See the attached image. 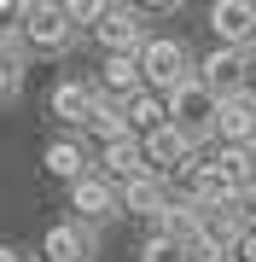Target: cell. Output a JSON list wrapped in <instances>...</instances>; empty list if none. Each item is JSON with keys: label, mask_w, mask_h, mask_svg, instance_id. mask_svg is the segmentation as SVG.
<instances>
[{"label": "cell", "mask_w": 256, "mask_h": 262, "mask_svg": "<svg viewBox=\"0 0 256 262\" xmlns=\"http://www.w3.org/2000/svg\"><path fill=\"white\" fill-rule=\"evenodd\" d=\"M140 76H146V94H163V99H169L175 88H187L192 76H198V64H192V53L180 47L175 35H152L140 47Z\"/></svg>", "instance_id": "1"}, {"label": "cell", "mask_w": 256, "mask_h": 262, "mask_svg": "<svg viewBox=\"0 0 256 262\" xmlns=\"http://www.w3.org/2000/svg\"><path fill=\"white\" fill-rule=\"evenodd\" d=\"M216 122H221V94H210L198 76H192L187 88H175V94H169V128H180L192 146L210 140V134H216Z\"/></svg>", "instance_id": "2"}, {"label": "cell", "mask_w": 256, "mask_h": 262, "mask_svg": "<svg viewBox=\"0 0 256 262\" xmlns=\"http://www.w3.org/2000/svg\"><path fill=\"white\" fill-rule=\"evenodd\" d=\"M18 29H24V47H35V53H64L70 35H76L70 12L53 6V0H29L24 18H18Z\"/></svg>", "instance_id": "3"}, {"label": "cell", "mask_w": 256, "mask_h": 262, "mask_svg": "<svg viewBox=\"0 0 256 262\" xmlns=\"http://www.w3.org/2000/svg\"><path fill=\"white\" fill-rule=\"evenodd\" d=\"M94 41L105 47V58H111V53L140 58V47L152 41V35H146V12H134V6H105L99 24H94Z\"/></svg>", "instance_id": "4"}, {"label": "cell", "mask_w": 256, "mask_h": 262, "mask_svg": "<svg viewBox=\"0 0 256 262\" xmlns=\"http://www.w3.org/2000/svg\"><path fill=\"white\" fill-rule=\"evenodd\" d=\"M210 29H216L221 47L250 53L256 47V0H216L210 6Z\"/></svg>", "instance_id": "5"}, {"label": "cell", "mask_w": 256, "mask_h": 262, "mask_svg": "<svg viewBox=\"0 0 256 262\" xmlns=\"http://www.w3.org/2000/svg\"><path fill=\"white\" fill-rule=\"evenodd\" d=\"M198 82L210 88V94H221V99L245 94V82H250V53H239V47H216V53L198 64Z\"/></svg>", "instance_id": "6"}, {"label": "cell", "mask_w": 256, "mask_h": 262, "mask_svg": "<svg viewBox=\"0 0 256 262\" xmlns=\"http://www.w3.org/2000/svg\"><path fill=\"white\" fill-rule=\"evenodd\" d=\"M70 210H76L82 227L111 222V215L123 210V187H111L105 175H87V181H76V187H70Z\"/></svg>", "instance_id": "7"}, {"label": "cell", "mask_w": 256, "mask_h": 262, "mask_svg": "<svg viewBox=\"0 0 256 262\" xmlns=\"http://www.w3.org/2000/svg\"><path fill=\"white\" fill-rule=\"evenodd\" d=\"M216 134H221V146H245V151H256V94H233V99H221V122H216Z\"/></svg>", "instance_id": "8"}, {"label": "cell", "mask_w": 256, "mask_h": 262, "mask_svg": "<svg viewBox=\"0 0 256 262\" xmlns=\"http://www.w3.org/2000/svg\"><path fill=\"white\" fill-rule=\"evenodd\" d=\"M99 94H105V99H117V105L140 99V94H146L140 58H128V53H111V58H105V70H99Z\"/></svg>", "instance_id": "9"}, {"label": "cell", "mask_w": 256, "mask_h": 262, "mask_svg": "<svg viewBox=\"0 0 256 262\" xmlns=\"http://www.w3.org/2000/svg\"><path fill=\"white\" fill-rule=\"evenodd\" d=\"M41 256L47 262H94V233H87L82 222H58V227H47V239H41Z\"/></svg>", "instance_id": "10"}, {"label": "cell", "mask_w": 256, "mask_h": 262, "mask_svg": "<svg viewBox=\"0 0 256 262\" xmlns=\"http://www.w3.org/2000/svg\"><path fill=\"white\" fill-rule=\"evenodd\" d=\"M94 111H99V88H87V82H58V88H53V117H58V122L87 128Z\"/></svg>", "instance_id": "11"}, {"label": "cell", "mask_w": 256, "mask_h": 262, "mask_svg": "<svg viewBox=\"0 0 256 262\" xmlns=\"http://www.w3.org/2000/svg\"><path fill=\"white\" fill-rule=\"evenodd\" d=\"M146 163H152V175L192 169V140H187L180 128H157V134H146Z\"/></svg>", "instance_id": "12"}, {"label": "cell", "mask_w": 256, "mask_h": 262, "mask_svg": "<svg viewBox=\"0 0 256 262\" xmlns=\"http://www.w3.org/2000/svg\"><path fill=\"white\" fill-rule=\"evenodd\" d=\"M140 175H152V163H146V140H117V146H105V181L111 187H128V181H140Z\"/></svg>", "instance_id": "13"}, {"label": "cell", "mask_w": 256, "mask_h": 262, "mask_svg": "<svg viewBox=\"0 0 256 262\" xmlns=\"http://www.w3.org/2000/svg\"><path fill=\"white\" fill-rule=\"evenodd\" d=\"M169 204H175V198H169V181H163V175H140V181L123 187V210L128 215H152V222H157Z\"/></svg>", "instance_id": "14"}, {"label": "cell", "mask_w": 256, "mask_h": 262, "mask_svg": "<svg viewBox=\"0 0 256 262\" xmlns=\"http://www.w3.org/2000/svg\"><path fill=\"white\" fill-rule=\"evenodd\" d=\"M47 175H58V181H87L94 169H87V151H82V140H53L47 146Z\"/></svg>", "instance_id": "15"}, {"label": "cell", "mask_w": 256, "mask_h": 262, "mask_svg": "<svg viewBox=\"0 0 256 262\" xmlns=\"http://www.w3.org/2000/svg\"><path fill=\"white\" fill-rule=\"evenodd\" d=\"M123 111H128V128L140 134V140L157 134V128H169V99H163V94H140V99H128Z\"/></svg>", "instance_id": "16"}, {"label": "cell", "mask_w": 256, "mask_h": 262, "mask_svg": "<svg viewBox=\"0 0 256 262\" xmlns=\"http://www.w3.org/2000/svg\"><path fill=\"white\" fill-rule=\"evenodd\" d=\"M216 169L233 181L239 192H245L250 181H256V151H245V146H221V151H216Z\"/></svg>", "instance_id": "17"}, {"label": "cell", "mask_w": 256, "mask_h": 262, "mask_svg": "<svg viewBox=\"0 0 256 262\" xmlns=\"http://www.w3.org/2000/svg\"><path fill=\"white\" fill-rule=\"evenodd\" d=\"M140 262H187V245H169V239L152 233V245L140 251Z\"/></svg>", "instance_id": "18"}, {"label": "cell", "mask_w": 256, "mask_h": 262, "mask_svg": "<svg viewBox=\"0 0 256 262\" xmlns=\"http://www.w3.org/2000/svg\"><path fill=\"white\" fill-rule=\"evenodd\" d=\"M18 94V53H0V99Z\"/></svg>", "instance_id": "19"}, {"label": "cell", "mask_w": 256, "mask_h": 262, "mask_svg": "<svg viewBox=\"0 0 256 262\" xmlns=\"http://www.w3.org/2000/svg\"><path fill=\"white\" fill-rule=\"evenodd\" d=\"M233 210H239V222H245V227H256V181L239 192V204H233Z\"/></svg>", "instance_id": "20"}, {"label": "cell", "mask_w": 256, "mask_h": 262, "mask_svg": "<svg viewBox=\"0 0 256 262\" xmlns=\"http://www.w3.org/2000/svg\"><path fill=\"white\" fill-rule=\"evenodd\" d=\"M233 256H239V262H256V227H245V239H239Z\"/></svg>", "instance_id": "21"}, {"label": "cell", "mask_w": 256, "mask_h": 262, "mask_svg": "<svg viewBox=\"0 0 256 262\" xmlns=\"http://www.w3.org/2000/svg\"><path fill=\"white\" fill-rule=\"evenodd\" d=\"M0 262H24V256H18V251H12V245H0Z\"/></svg>", "instance_id": "22"}]
</instances>
